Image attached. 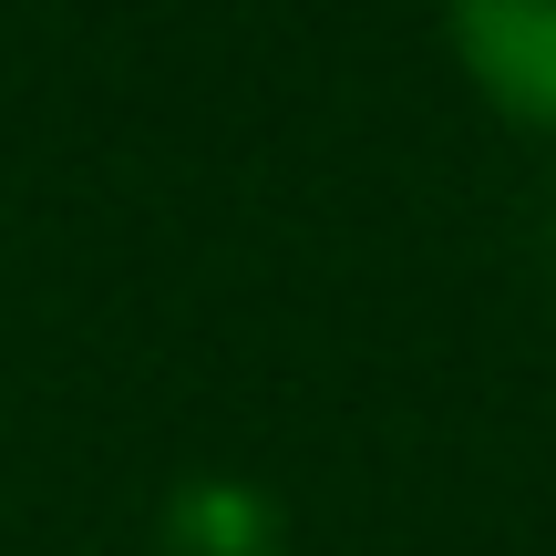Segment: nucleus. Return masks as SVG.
I'll return each mask as SVG.
<instances>
[{
  "label": "nucleus",
  "instance_id": "obj_1",
  "mask_svg": "<svg viewBox=\"0 0 556 556\" xmlns=\"http://www.w3.org/2000/svg\"><path fill=\"white\" fill-rule=\"evenodd\" d=\"M443 52L484 114L556 135V0H443Z\"/></svg>",
  "mask_w": 556,
  "mask_h": 556
}]
</instances>
